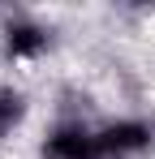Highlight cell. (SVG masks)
Masks as SVG:
<instances>
[{
	"label": "cell",
	"instance_id": "1",
	"mask_svg": "<svg viewBox=\"0 0 155 159\" xmlns=\"http://www.w3.org/2000/svg\"><path fill=\"white\" fill-rule=\"evenodd\" d=\"M95 138H99L103 159H129V155H142V151L151 146L155 129L147 125V120H134V116H125V120H112V125L95 129Z\"/></svg>",
	"mask_w": 155,
	"mask_h": 159
},
{
	"label": "cell",
	"instance_id": "2",
	"mask_svg": "<svg viewBox=\"0 0 155 159\" xmlns=\"http://www.w3.org/2000/svg\"><path fill=\"white\" fill-rule=\"evenodd\" d=\"M43 159H103V151H99L95 129H86L82 120H65L48 133Z\"/></svg>",
	"mask_w": 155,
	"mask_h": 159
},
{
	"label": "cell",
	"instance_id": "3",
	"mask_svg": "<svg viewBox=\"0 0 155 159\" xmlns=\"http://www.w3.org/2000/svg\"><path fill=\"white\" fill-rule=\"evenodd\" d=\"M48 48V30L30 17H13L4 22V52L9 60H35V56Z\"/></svg>",
	"mask_w": 155,
	"mask_h": 159
},
{
	"label": "cell",
	"instance_id": "4",
	"mask_svg": "<svg viewBox=\"0 0 155 159\" xmlns=\"http://www.w3.org/2000/svg\"><path fill=\"white\" fill-rule=\"evenodd\" d=\"M22 116H26V95L22 90H0V138H9V133L22 125Z\"/></svg>",
	"mask_w": 155,
	"mask_h": 159
}]
</instances>
